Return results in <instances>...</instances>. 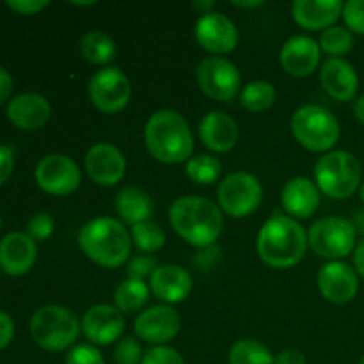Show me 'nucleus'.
<instances>
[{
	"label": "nucleus",
	"mask_w": 364,
	"mask_h": 364,
	"mask_svg": "<svg viewBox=\"0 0 364 364\" xmlns=\"http://www.w3.org/2000/svg\"><path fill=\"white\" fill-rule=\"evenodd\" d=\"M173 230L199 249L212 247L223 233V210L203 196H181L169 208Z\"/></svg>",
	"instance_id": "nucleus-1"
},
{
	"label": "nucleus",
	"mask_w": 364,
	"mask_h": 364,
	"mask_svg": "<svg viewBox=\"0 0 364 364\" xmlns=\"http://www.w3.org/2000/svg\"><path fill=\"white\" fill-rule=\"evenodd\" d=\"M308 245V233L302 224L281 213L263 223L256 240L259 258L274 269H290L297 265L304 258Z\"/></svg>",
	"instance_id": "nucleus-2"
},
{
	"label": "nucleus",
	"mask_w": 364,
	"mask_h": 364,
	"mask_svg": "<svg viewBox=\"0 0 364 364\" xmlns=\"http://www.w3.org/2000/svg\"><path fill=\"white\" fill-rule=\"evenodd\" d=\"M146 148L159 162H188L194 151V135L187 119L173 109L151 114L144 128Z\"/></svg>",
	"instance_id": "nucleus-3"
},
{
	"label": "nucleus",
	"mask_w": 364,
	"mask_h": 364,
	"mask_svg": "<svg viewBox=\"0 0 364 364\" xmlns=\"http://www.w3.org/2000/svg\"><path fill=\"white\" fill-rule=\"evenodd\" d=\"M132 235L121 220L98 217L89 220L78 233V245L91 262L105 269H117L130 258Z\"/></svg>",
	"instance_id": "nucleus-4"
},
{
	"label": "nucleus",
	"mask_w": 364,
	"mask_h": 364,
	"mask_svg": "<svg viewBox=\"0 0 364 364\" xmlns=\"http://www.w3.org/2000/svg\"><path fill=\"white\" fill-rule=\"evenodd\" d=\"M82 323L71 309L43 306L32 315L31 334L36 345L48 352H63L78 340Z\"/></svg>",
	"instance_id": "nucleus-5"
},
{
	"label": "nucleus",
	"mask_w": 364,
	"mask_h": 364,
	"mask_svg": "<svg viewBox=\"0 0 364 364\" xmlns=\"http://www.w3.org/2000/svg\"><path fill=\"white\" fill-rule=\"evenodd\" d=\"M363 167L345 149L326 153L315 166L316 187L333 199H347L361 187Z\"/></svg>",
	"instance_id": "nucleus-6"
},
{
	"label": "nucleus",
	"mask_w": 364,
	"mask_h": 364,
	"mask_svg": "<svg viewBox=\"0 0 364 364\" xmlns=\"http://www.w3.org/2000/svg\"><path fill=\"white\" fill-rule=\"evenodd\" d=\"M291 134L309 151H329L340 141L341 128L336 116L326 107L302 105L291 117Z\"/></svg>",
	"instance_id": "nucleus-7"
},
{
	"label": "nucleus",
	"mask_w": 364,
	"mask_h": 364,
	"mask_svg": "<svg viewBox=\"0 0 364 364\" xmlns=\"http://www.w3.org/2000/svg\"><path fill=\"white\" fill-rule=\"evenodd\" d=\"M308 244L320 258L341 262L358 247V231L352 220L343 217H322L309 230Z\"/></svg>",
	"instance_id": "nucleus-8"
},
{
	"label": "nucleus",
	"mask_w": 364,
	"mask_h": 364,
	"mask_svg": "<svg viewBox=\"0 0 364 364\" xmlns=\"http://www.w3.org/2000/svg\"><path fill=\"white\" fill-rule=\"evenodd\" d=\"M217 199H219V208L223 210V213L235 219H242L258 210L263 199L262 183L252 174L237 171V173L228 174L220 181Z\"/></svg>",
	"instance_id": "nucleus-9"
},
{
	"label": "nucleus",
	"mask_w": 364,
	"mask_h": 364,
	"mask_svg": "<svg viewBox=\"0 0 364 364\" xmlns=\"http://www.w3.org/2000/svg\"><path fill=\"white\" fill-rule=\"evenodd\" d=\"M87 92L91 103L100 112L116 114L121 112L130 102L132 85L121 68L105 66L92 75Z\"/></svg>",
	"instance_id": "nucleus-10"
},
{
	"label": "nucleus",
	"mask_w": 364,
	"mask_h": 364,
	"mask_svg": "<svg viewBox=\"0 0 364 364\" xmlns=\"http://www.w3.org/2000/svg\"><path fill=\"white\" fill-rule=\"evenodd\" d=\"M196 80L206 96L217 102H230L240 92L242 75L224 57H206L196 70Z\"/></svg>",
	"instance_id": "nucleus-11"
},
{
	"label": "nucleus",
	"mask_w": 364,
	"mask_h": 364,
	"mask_svg": "<svg viewBox=\"0 0 364 364\" xmlns=\"http://www.w3.org/2000/svg\"><path fill=\"white\" fill-rule=\"evenodd\" d=\"M36 181L52 196H68L80 185L82 173L73 159L60 153H52L36 166Z\"/></svg>",
	"instance_id": "nucleus-12"
},
{
	"label": "nucleus",
	"mask_w": 364,
	"mask_h": 364,
	"mask_svg": "<svg viewBox=\"0 0 364 364\" xmlns=\"http://www.w3.org/2000/svg\"><path fill=\"white\" fill-rule=\"evenodd\" d=\"M196 41L213 55H224L237 48L238 28L226 14L210 11L201 14L194 28Z\"/></svg>",
	"instance_id": "nucleus-13"
},
{
	"label": "nucleus",
	"mask_w": 364,
	"mask_h": 364,
	"mask_svg": "<svg viewBox=\"0 0 364 364\" xmlns=\"http://www.w3.org/2000/svg\"><path fill=\"white\" fill-rule=\"evenodd\" d=\"M181 318L174 308L167 304H159L148 308L135 318L134 329L135 334L146 343H151L155 347L166 345L176 334L180 333Z\"/></svg>",
	"instance_id": "nucleus-14"
},
{
	"label": "nucleus",
	"mask_w": 364,
	"mask_h": 364,
	"mask_svg": "<svg viewBox=\"0 0 364 364\" xmlns=\"http://www.w3.org/2000/svg\"><path fill=\"white\" fill-rule=\"evenodd\" d=\"M85 173L95 183L102 187H112L119 183L127 171L124 155L109 142H98L91 146L84 160Z\"/></svg>",
	"instance_id": "nucleus-15"
},
{
	"label": "nucleus",
	"mask_w": 364,
	"mask_h": 364,
	"mask_svg": "<svg viewBox=\"0 0 364 364\" xmlns=\"http://www.w3.org/2000/svg\"><path fill=\"white\" fill-rule=\"evenodd\" d=\"M318 290L326 301L333 304H347L359 291V276L348 263L329 262L320 269Z\"/></svg>",
	"instance_id": "nucleus-16"
},
{
	"label": "nucleus",
	"mask_w": 364,
	"mask_h": 364,
	"mask_svg": "<svg viewBox=\"0 0 364 364\" xmlns=\"http://www.w3.org/2000/svg\"><path fill=\"white\" fill-rule=\"evenodd\" d=\"M82 331L92 345L105 347L121 340L124 333V315L116 306L96 304L85 311Z\"/></svg>",
	"instance_id": "nucleus-17"
},
{
	"label": "nucleus",
	"mask_w": 364,
	"mask_h": 364,
	"mask_svg": "<svg viewBox=\"0 0 364 364\" xmlns=\"http://www.w3.org/2000/svg\"><path fill=\"white\" fill-rule=\"evenodd\" d=\"M320 43L308 36H291L281 48V66L291 77H308L320 64Z\"/></svg>",
	"instance_id": "nucleus-18"
},
{
	"label": "nucleus",
	"mask_w": 364,
	"mask_h": 364,
	"mask_svg": "<svg viewBox=\"0 0 364 364\" xmlns=\"http://www.w3.org/2000/svg\"><path fill=\"white\" fill-rule=\"evenodd\" d=\"M320 84L331 98L338 102H350L359 89L355 68L340 57H329L320 68Z\"/></svg>",
	"instance_id": "nucleus-19"
},
{
	"label": "nucleus",
	"mask_w": 364,
	"mask_h": 364,
	"mask_svg": "<svg viewBox=\"0 0 364 364\" xmlns=\"http://www.w3.org/2000/svg\"><path fill=\"white\" fill-rule=\"evenodd\" d=\"M38 245L21 231H13L0 240V269L9 276H23L32 269Z\"/></svg>",
	"instance_id": "nucleus-20"
},
{
	"label": "nucleus",
	"mask_w": 364,
	"mask_h": 364,
	"mask_svg": "<svg viewBox=\"0 0 364 364\" xmlns=\"http://www.w3.org/2000/svg\"><path fill=\"white\" fill-rule=\"evenodd\" d=\"M52 114L48 100L38 92H23L14 96L7 105V117L20 130H39Z\"/></svg>",
	"instance_id": "nucleus-21"
},
{
	"label": "nucleus",
	"mask_w": 364,
	"mask_h": 364,
	"mask_svg": "<svg viewBox=\"0 0 364 364\" xmlns=\"http://www.w3.org/2000/svg\"><path fill=\"white\" fill-rule=\"evenodd\" d=\"M238 124L223 110H212L199 123V139L208 149L226 153L235 148L238 141Z\"/></svg>",
	"instance_id": "nucleus-22"
},
{
	"label": "nucleus",
	"mask_w": 364,
	"mask_h": 364,
	"mask_svg": "<svg viewBox=\"0 0 364 364\" xmlns=\"http://www.w3.org/2000/svg\"><path fill=\"white\" fill-rule=\"evenodd\" d=\"M149 290L167 306L176 304L192 291V277L180 265H160L149 277Z\"/></svg>",
	"instance_id": "nucleus-23"
},
{
	"label": "nucleus",
	"mask_w": 364,
	"mask_h": 364,
	"mask_svg": "<svg viewBox=\"0 0 364 364\" xmlns=\"http://www.w3.org/2000/svg\"><path fill=\"white\" fill-rule=\"evenodd\" d=\"M343 6L340 0H295L291 16L306 31H326L343 14Z\"/></svg>",
	"instance_id": "nucleus-24"
},
{
	"label": "nucleus",
	"mask_w": 364,
	"mask_h": 364,
	"mask_svg": "<svg viewBox=\"0 0 364 364\" xmlns=\"http://www.w3.org/2000/svg\"><path fill=\"white\" fill-rule=\"evenodd\" d=\"M281 203L291 219H308L320 206V188L304 176L291 178L283 187Z\"/></svg>",
	"instance_id": "nucleus-25"
},
{
	"label": "nucleus",
	"mask_w": 364,
	"mask_h": 364,
	"mask_svg": "<svg viewBox=\"0 0 364 364\" xmlns=\"http://www.w3.org/2000/svg\"><path fill=\"white\" fill-rule=\"evenodd\" d=\"M116 212L124 224H141L149 220L153 213V201L148 192L135 185L123 187L116 196Z\"/></svg>",
	"instance_id": "nucleus-26"
},
{
	"label": "nucleus",
	"mask_w": 364,
	"mask_h": 364,
	"mask_svg": "<svg viewBox=\"0 0 364 364\" xmlns=\"http://www.w3.org/2000/svg\"><path fill=\"white\" fill-rule=\"evenodd\" d=\"M80 52L89 63L110 64L116 57V43L107 32L89 31L80 41Z\"/></svg>",
	"instance_id": "nucleus-27"
},
{
	"label": "nucleus",
	"mask_w": 364,
	"mask_h": 364,
	"mask_svg": "<svg viewBox=\"0 0 364 364\" xmlns=\"http://www.w3.org/2000/svg\"><path fill=\"white\" fill-rule=\"evenodd\" d=\"M149 299V288L144 281L124 279L114 291V302L121 313H135L144 308Z\"/></svg>",
	"instance_id": "nucleus-28"
},
{
	"label": "nucleus",
	"mask_w": 364,
	"mask_h": 364,
	"mask_svg": "<svg viewBox=\"0 0 364 364\" xmlns=\"http://www.w3.org/2000/svg\"><path fill=\"white\" fill-rule=\"evenodd\" d=\"M277 98V92L274 85L267 80L249 82L240 91V103L244 109L251 112H263L270 109Z\"/></svg>",
	"instance_id": "nucleus-29"
},
{
	"label": "nucleus",
	"mask_w": 364,
	"mask_h": 364,
	"mask_svg": "<svg viewBox=\"0 0 364 364\" xmlns=\"http://www.w3.org/2000/svg\"><path fill=\"white\" fill-rule=\"evenodd\" d=\"M230 364H274V355L259 341L240 340L231 347Z\"/></svg>",
	"instance_id": "nucleus-30"
},
{
	"label": "nucleus",
	"mask_w": 364,
	"mask_h": 364,
	"mask_svg": "<svg viewBox=\"0 0 364 364\" xmlns=\"http://www.w3.org/2000/svg\"><path fill=\"white\" fill-rule=\"evenodd\" d=\"M185 173L194 183L198 185H212L215 183L223 173L219 159L212 155H198L192 156L185 166Z\"/></svg>",
	"instance_id": "nucleus-31"
},
{
	"label": "nucleus",
	"mask_w": 364,
	"mask_h": 364,
	"mask_svg": "<svg viewBox=\"0 0 364 364\" xmlns=\"http://www.w3.org/2000/svg\"><path fill=\"white\" fill-rule=\"evenodd\" d=\"M130 235L135 247L142 252H155L162 249L164 244H166V231L162 230L160 224L151 223V220L132 226Z\"/></svg>",
	"instance_id": "nucleus-32"
},
{
	"label": "nucleus",
	"mask_w": 364,
	"mask_h": 364,
	"mask_svg": "<svg viewBox=\"0 0 364 364\" xmlns=\"http://www.w3.org/2000/svg\"><path fill=\"white\" fill-rule=\"evenodd\" d=\"M355 45L354 34L348 31L347 27H338V25H333V27L326 28L320 36V48L326 53L333 57L345 55V53L350 52Z\"/></svg>",
	"instance_id": "nucleus-33"
},
{
	"label": "nucleus",
	"mask_w": 364,
	"mask_h": 364,
	"mask_svg": "<svg viewBox=\"0 0 364 364\" xmlns=\"http://www.w3.org/2000/svg\"><path fill=\"white\" fill-rule=\"evenodd\" d=\"M142 358L144 354L141 343L134 336H123L114 348V359L117 364H141Z\"/></svg>",
	"instance_id": "nucleus-34"
},
{
	"label": "nucleus",
	"mask_w": 364,
	"mask_h": 364,
	"mask_svg": "<svg viewBox=\"0 0 364 364\" xmlns=\"http://www.w3.org/2000/svg\"><path fill=\"white\" fill-rule=\"evenodd\" d=\"M53 228H55L53 217L46 212H39L27 223V235L34 242L48 240L53 233Z\"/></svg>",
	"instance_id": "nucleus-35"
},
{
	"label": "nucleus",
	"mask_w": 364,
	"mask_h": 364,
	"mask_svg": "<svg viewBox=\"0 0 364 364\" xmlns=\"http://www.w3.org/2000/svg\"><path fill=\"white\" fill-rule=\"evenodd\" d=\"M64 364H105V359L95 345L82 343L68 352Z\"/></svg>",
	"instance_id": "nucleus-36"
},
{
	"label": "nucleus",
	"mask_w": 364,
	"mask_h": 364,
	"mask_svg": "<svg viewBox=\"0 0 364 364\" xmlns=\"http://www.w3.org/2000/svg\"><path fill=\"white\" fill-rule=\"evenodd\" d=\"M141 364H185V359L176 348L159 345V347H151L144 352Z\"/></svg>",
	"instance_id": "nucleus-37"
},
{
	"label": "nucleus",
	"mask_w": 364,
	"mask_h": 364,
	"mask_svg": "<svg viewBox=\"0 0 364 364\" xmlns=\"http://www.w3.org/2000/svg\"><path fill=\"white\" fill-rule=\"evenodd\" d=\"M343 20L348 31L364 34V0H348L343 6Z\"/></svg>",
	"instance_id": "nucleus-38"
},
{
	"label": "nucleus",
	"mask_w": 364,
	"mask_h": 364,
	"mask_svg": "<svg viewBox=\"0 0 364 364\" xmlns=\"http://www.w3.org/2000/svg\"><path fill=\"white\" fill-rule=\"evenodd\" d=\"M159 269L156 259L151 256H135L128 262V274L130 279L144 281V277H151L153 272Z\"/></svg>",
	"instance_id": "nucleus-39"
},
{
	"label": "nucleus",
	"mask_w": 364,
	"mask_h": 364,
	"mask_svg": "<svg viewBox=\"0 0 364 364\" xmlns=\"http://www.w3.org/2000/svg\"><path fill=\"white\" fill-rule=\"evenodd\" d=\"M7 6L20 14H36L48 6L46 0H9Z\"/></svg>",
	"instance_id": "nucleus-40"
},
{
	"label": "nucleus",
	"mask_w": 364,
	"mask_h": 364,
	"mask_svg": "<svg viewBox=\"0 0 364 364\" xmlns=\"http://www.w3.org/2000/svg\"><path fill=\"white\" fill-rule=\"evenodd\" d=\"M14 167V155L9 146L0 144V185L11 176Z\"/></svg>",
	"instance_id": "nucleus-41"
},
{
	"label": "nucleus",
	"mask_w": 364,
	"mask_h": 364,
	"mask_svg": "<svg viewBox=\"0 0 364 364\" xmlns=\"http://www.w3.org/2000/svg\"><path fill=\"white\" fill-rule=\"evenodd\" d=\"M14 336V323L7 313L0 311V350L7 347L11 343Z\"/></svg>",
	"instance_id": "nucleus-42"
},
{
	"label": "nucleus",
	"mask_w": 364,
	"mask_h": 364,
	"mask_svg": "<svg viewBox=\"0 0 364 364\" xmlns=\"http://www.w3.org/2000/svg\"><path fill=\"white\" fill-rule=\"evenodd\" d=\"M274 364H306V355L297 348H287L274 358Z\"/></svg>",
	"instance_id": "nucleus-43"
},
{
	"label": "nucleus",
	"mask_w": 364,
	"mask_h": 364,
	"mask_svg": "<svg viewBox=\"0 0 364 364\" xmlns=\"http://www.w3.org/2000/svg\"><path fill=\"white\" fill-rule=\"evenodd\" d=\"M13 77H11V73L6 68L0 66V103L9 98L11 92H13Z\"/></svg>",
	"instance_id": "nucleus-44"
},
{
	"label": "nucleus",
	"mask_w": 364,
	"mask_h": 364,
	"mask_svg": "<svg viewBox=\"0 0 364 364\" xmlns=\"http://www.w3.org/2000/svg\"><path fill=\"white\" fill-rule=\"evenodd\" d=\"M354 267L358 276H361L364 279V238L361 242H358V247L354 251Z\"/></svg>",
	"instance_id": "nucleus-45"
},
{
	"label": "nucleus",
	"mask_w": 364,
	"mask_h": 364,
	"mask_svg": "<svg viewBox=\"0 0 364 364\" xmlns=\"http://www.w3.org/2000/svg\"><path fill=\"white\" fill-rule=\"evenodd\" d=\"M354 116L358 117L359 123L364 124V95L359 96L354 103Z\"/></svg>",
	"instance_id": "nucleus-46"
},
{
	"label": "nucleus",
	"mask_w": 364,
	"mask_h": 364,
	"mask_svg": "<svg viewBox=\"0 0 364 364\" xmlns=\"http://www.w3.org/2000/svg\"><path fill=\"white\" fill-rule=\"evenodd\" d=\"M192 6H194V9L201 11L203 14H206L213 9V6H215V4H213V0H205V2H201V0H196V2H192Z\"/></svg>",
	"instance_id": "nucleus-47"
},
{
	"label": "nucleus",
	"mask_w": 364,
	"mask_h": 364,
	"mask_svg": "<svg viewBox=\"0 0 364 364\" xmlns=\"http://www.w3.org/2000/svg\"><path fill=\"white\" fill-rule=\"evenodd\" d=\"M352 224H354L355 231H358V233H361L364 237V210H359V212L355 213V217L352 219Z\"/></svg>",
	"instance_id": "nucleus-48"
},
{
	"label": "nucleus",
	"mask_w": 364,
	"mask_h": 364,
	"mask_svg": "<svg viewBox=\"0 0 364 364\" xmlns=\"http://www.w3.org/2000/svg\"><path fill=\"white\" fill-rule=\"evenodd\" d=\"M233 6H237V7H258V6H263V2H233Z\"/></svg>",
	"instance_id": "nucleus-49"
},
{
	"label": "nucleus",
	"mask_w": 364,
	"mask_h": 364,
	"mask_svg": "<svg viewBox=\"0 0 364 364\" xmlns=\"http://www.w3.org/2000/svg\"><path fill=\"white\" fill-rule=\"evenodd\" d=\"M71 4H75V6H92L95 2H71Z\"/></svg>",
	"instance_id": "nucleus-50"
},
{
	"label": "nucleus",
	"mask_w": 364,
	"mask_h": 364,
	"mask_svg": "<svg viewBox=\"0 0 364 364\" xmlns=\"http://www.w3.org/2000/svg\"><path fill=\"white\" fill-rule=\"evenodd\" d=\"M359 194H361V199H363V203H364V183L361 185V191H359Z\"/></svg>",
	"instance_id": "nucleus-51"
},
{
	"label": "nucleus",
	"mask_w": 364,
	"mask_h": 364,
	"mask_svg": "<svg viewBox=\"0 0 364 364\" xmlns=\"http://www.w3.org/2000/svg\"><path fill=\"white\" fill-rule=\"evenodd\" d=\"M359 364H364V355L361 358V361H359Z\"/></svg>",
	"instance_id": "nucleus-52"
},
{
	"label": "nucleus",
	"mask_w": 364,
	"mask_h": 364,
	"mask_svg": "<svg viewBox=\"0 0 364 364\" xmlns=\"http://www.w3.org/2000/svg\"><path fill=\"white\" fill-rule=\"evenodd\" d=\"M0 226H2V219H0Z\"/></svg>",
	"instance_id": "nucleus-53"
}]
</instances>
